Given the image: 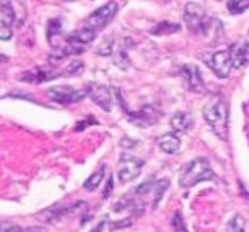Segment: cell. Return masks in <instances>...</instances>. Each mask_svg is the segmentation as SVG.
<instances>
[{
	"label": "cell",
	"instance_id": "18",
	"mask_svg": "<svg viewBox=\"0 0 249 232\" xmlns=\"http://www.w3.org/2000/svg\"><path fill=\"white\" fill-rule=\"evenodd\" d=\"M227 232H246V220L242 215L235 214L234 217L229 220L227 224Z\"/></svg>",
	"mask_w": 249,
	"mask_h": 232
},
{
	"label": "cell",
	"instance_id": "6",
	"mask_svg": "<svg viewBox=\"0 0 249 232\" xmlns=\"http://www.w3.org/2000/svg\"><path fill=\"white\" fill-rule=\"evenodd\" d=\"M116 11H118L116 2H109V4L96 9V11H94L92 14L87 18V28L94 29V31H99V29H103L104 26L111 22V19L114 18Z\"/></svg>",
	"mask_w": 249,
	"mask_h": 232
},
{
	"label": "cell",
	"instance_id": "14",
	"mask_svg": "<svg viewBox=\"0 0 249 232\" xmlns=\"http://www.w3.org/2000/svg\"><path fill=\"white\" fill-rule=\"evenodd\" d=\"M157 145L160 147V150L166 154H176L181 147V140L176 133H166L157 140Z\"/></svg>",
	"mask_w": 249,
	"mask_h": 232
},
{
	"label": "cell",
	"instance_id": "19",
	"mask_svg": "<svg viewBox=\"0 0 249 232\" xmlns=\"http://www.w3.org/2000/svg\"><path fill=\"white\" fill-rule=\"evenodd\" d=\"M249 0H229L227 2V11L231 14H242L244 11H248Z\"/></svg>",
	"mask_w": 249,
	"mask_h": 232
},
{
	"label": "cell",
	"instance_id": "21",
	"mask_svg": "<svg viewBox=\"0 0 249 232\" xmlns=\"http://www.w3.org/2000/svg\"><path fill=\"white\" fill-rule=\"evenodd\" d=\"M167 188H169V179L156 181V186H154V193H156V196H154V207L159 205L160 198L164 196V193H166Z\"/></svg>",
	"mask_w": 249,
	"mask_h": 232
},
{
	"label": "cell",
	"instance_id": "10",
	"mask_svg": "<svg viewBox=\"0 0 249 232\" xmlns=\"http://www.w3.org/2000/svg\"><path fill=\"white\" fill-rule=\"evenodd\" d=\"M128 118H130V122L135 123V125H139V126H149V125H154V123L159 122L160 113L154 106H143L140 111L128 113Z\"/></svg>",
	"mask_w": 249,
	"mask_h": 232
},
{
	"label": "cell",
	"instance_id": "23",
	"mask_svg": "<svg viewBox=\"0 0 249 232\" xmlns=\"http://www.w3.org/2000/svg\"><path fill=\"white\" fill-rule=\"evenodd\" d=\"M171 225H173L174 232H190V231H188V227H186V222H184L183 215H181V212H176V214L173 215Z\"/></svg>",
	"mask_w": 249,
	"mask_h": 232
},
{
	"label": "cell",
	"instance_id": "29",
	"mask_svg": "<svg viewBox=\"0 0 249 232\" xmlns=\"http://www.w3.org/2000/svg\"><path fill=\"white\" fill-rule=\"evenodd\" d=\"M103 227H104V220H103V222H99V224H97L96 227H94L90 232H103Z\"/></svg>",
	"mask_w": 249,
	"mask_h": 232
},
{
	"label": "cell",
	"instance_id": "1",
	"mask_svg": "<svg viewBox=\"0 0 249 232\" xmlns=\"http://www.w3.org/2000/svg\"><path fill=\"white\" fill-rule=\"evenodd\" d=\"M203 116L213 133L222 140H227V123H229V111L227 103L222 96H213L207 101L203 106Z\"/></svg>",
	"mask_w": 249,
	"mask_h": 232
},
{
	"label": "cell",
	"instance_id": "16",
	"mask_svg": "<svg viewBox=\"0 0 249 232\" xmlns=\"http://www.w3.org/2000/svg\"><path fill=\"white\" fill-rule=\"evenodd\" d=\"M181 26L178 24V22H171V21H162L159 22V24H156L152 28V35L156 36H167V35H174V33L179 31Z\"/></svg>",
	"mask_w": 249,
	"mask_h": 232
},
{
	"label": "cell",
	"instance_id": "15",
	"mask_svg": "<svg viewBox=\"0 0 249 232\" xmlns=\"http://www.w3.org/2000/svg\"><path fill=\"white\" fill-rule=\"evenodd\" d=\"M191 125H193V118H191L190 113H176L171 118V128L174 130V132H186V130L191 128Z\"/></svg>",
	"mask_w": 249,
	"mask_h": 232
},
{
	"label": "cell",
	"instance_id": "12",
	"mask_svg": "<svg viewBox=\"0 0 249 232\" xmlns=\"http://www.w3.org/2000/svg\"><path fill=\"white\" fill-rule=\"evenodd\" d=\"M232 60V69H241L248 63L249 60V43L248 41H237L229 48Z\"/></svg>",
	"mask_w": 249,
	"mask_h": 232
},
{
	"label": "cell",
	"instance_id": "27",
	"mask_svg": "<svg viewBox=\"0 0 249 232\" xmlns=\"http://www.w3.org/2000/svg\"><path fill=\"white\" fill-rule=\"evenodd\" d=\"M154 186H156V181H145L143 184H140L139 188L135 190V193L137 195H143V193H149V191H152L154 190Z\"/></svg>",
	"mask_w": 249,
	"mask_h": 232
},
{
	"label": "cell",
	"instance_id": "26",
	"mask_svg": "<svg viewBox=\"0 0 249 232\" xmlns=\"http://www.w3.org/2000/svg\"><path fill=\"white\" fill-rule=\"evenodd\" d=\"M12 38V29L9 28V24H5L4 21H0V39H4V41H7V39Z\"/></svg>",
	"mask_w": 249,
	"mask_h": 232
},
{
	"label": "cell",
	"instance_id": "25",
	"mask_svg": "<svg viewBox=\"0 0 249 232\" xmlns=\"http://www.w3.org/2000/svg\"><path fill=\"white\" fill-rule=\"evenodd\" d=\"M0 232H26L22 227L12 222H0Z\"/></svg>",
	"mask_w": 249,
	"mask_h": 232
},
{
	"label": "cell",
	"instance_id": "8",
	"mask_svg": "<svg viewBox=\"0 0 249 232\" xmlns=\"http://www.w3.org/2000/svg\"><path fill=\"white\" fill-rule=\"evenodd\" d=\"M89 89V96L101 109L104 111H111L113 107V96H111V89L103 84H89L87 86Z\"/></svg>",
	"mask_w": 249,
	"mask_h": 232
},
{
	"label": "cell",
	"instance_id": "17",
	"mask_svg": "<svg viewBox=\"0 0 249 232\" xmlns=\"http://www.w3.org/2000/svg\"><path fill=\"white\" fill-rule=\"evenodd\" d=\"M104 174H106V167L101 166L99 169L94 171V173L86 179V183H84V190H86V191H94V190H96V188L101 184V181L104 179Z\"/></svg>",
	"mask_w": 249,
	"mask_h": 232
},
{
	"label": "cell",
	"instance_id": "2",
	"mask_svg": "<svg viewBox=\"0 0 249 232\" xmlns=\"http://www.w3.org/2000/svg\"><path fill=\"white\" fill-rule=\"evenodd\" d=\"M215 179V173L212 171L210 162L205 157H196L183 167L179 176V184L183 188H191L201 181Z\"/></svg>",
	"mask_w": 249,
	"mask_h": 232
},
{
	"label": "cell",
	"instance_id": "5",
	"mask_svg": "<svg viewBox=\"0 0 249 232\" xmlns=\"http://www.w3.org/2000/svg\"><path fill=\"white\" fill-rule=\"evenodd\" d=\"M142 166H143L142 159L124 154L120 161V167H118V179H120L121 183H130V181H133L135 178L140 176Z\"/></svg>",
	"mask_w": 249,
	"mask_h": 232
},
{
	"label": "cell",
	"instance_id": "7",
	"mask_svg": "<svg viewBox=\"0 0 249 232\" xmlns=\"http://www.w3.org/2000/svg\"><path fill=\"white\" fill-rule=\"evenodd\" d=\"M207 65L213 70V73L218 79H227L232 69V60L229 50H222V52H215L207 58Z\"/></svg>",
	"mask_w": 249,
	"mask_h": 232
},
{
	"label": "cell",
	"instance_id": "3",
	"mask_svg": "<svg viewBox=\"0 0 249 232\" xmlns=\"http://www.w3.org/2000/svg\"><path fill=\"white\" fill-rule=\"evenodd\" d=\"M184 22H186L188 29L195 35H205L212 22V18L205 14L203 7L195 2H190L184 9Z\"/></svg>",
	"mask_w": 249,
	"mask_h": 232
},
{
	"label": "cell",
	"instance_id": "24",
	"mask_svg": "<svg viewBox=\"0 0 249 232\" xmlns=\"http://www.w3.org/2000/svg\"><path fill=\"white\" fill-rule=\"evenodd\" d=\"M113 48H114V43H113V38L109 39H104L103 45L97 48V55H103V56H107L113 53Z\"/></svg>",
	"mask_w": 249,
	"mask_h": 232
},
{
	"label": "cell",
	"instance_id": "4",
	"mask_svg": "<svg viewBox=\"0 0 249 232\" xmlns=\"http://www.w3.org/2000/svg\"><path fill=\"white\" fill-rule=\"evenodd\" d=\"M46 96H48L52 101H55V103L73 104V103L82 101L86 96H89V89H87V86L84 87L82 90H77V89L65 87V86H55V87H50V89L46 90Z\"/></svg>",
	"mask_w": 249,
	"mask_h": 232
},
{
	"label": "cell",
	"instance_id": "13",
	"mask_svg": "<svg viewBox=\"0 0 249 232\" xmlns=\"http://www.w3.org/2000/svg\"><path fill=\"white\" fill-rule=\"evenodd\" d=\"M82 205H86V203H84V201H77L75 205H70V207H53V208H50V210L43 212L41 218L45 222H56V220H60V218L65 217V215L73 214V212H75L79 207H82Z\"/></svg>",
	"mask_w": 249,
	"mask_h": 232
},
{
	"label": "cell",
	"instance_id": "9",
	"mask_svg": "<svg viewBox=\"0 0 249 232\" xmlns=\"http://www.w3.org/2000/svg\"><path fill=\"white\" fill-rule=\"evenodd\" d=\"M181 77L186 82L188 89L193 90V92H203L205 90V82L201 72L196 65H183L181 67Z\"/></svg>",
	"mask_w": 249,
	"mask_h": 232
},
{
	"label": "cell",
	"instance_id": "20",
	"mask_svg": "<svg viewBox=\"0 0 249 232\" xmlns=\"http://www.w3.org/2000/svg\"><path fill=\"white\" fill-rule=\"evenodd\" d=\"M0 12H2V16H4V22H5V24H14V22L18 21V16H16L14 5H12V4H2V7H0Z\"/></svg>",
	"mask_w": 249,
	"mask_h": 232
},
{
	"label": "cell",
	"instance_id": "28",
	"mask_svg": "<svg viewBox=\"0 0 249 232\" xmlns=\"http://www.w3.org/2000/svg\"><path fill=\"white\" fill-rule=\"evenodd\" d=\"M111 191H113V179H107V184H106V188H104V193H103V198H107L111 195Z\"/></svg>",
	"mask_w": 249,
	"mask_h": 232
},
{
	"label": "cell",
	"instance_id": "22",
	"mask_svg": "<svg viewBox=\"0 0 249 232\" xmlns=\"http://www.w3.org/2000/svg\"><path fill=\"white\" fill-rule=\"evenodd\" d=\"M62 33V19H52L48 24V39L53 45V39Z\"/></svg>",
	"mask_w": 249,
	"mask_h": 232
},
{
	"label": "cell",
	"instance_id": "11",
	"mask_svg": "<svg viewBox=\"0 0 249 232\" xmlns=\"http://www.w3.org/2000/svg\"><path fill=\"white\" fill-rule=\"evenodd\" d=\"M63 75L62 72H56V70H50V69H33L29 72L22 73L19 79L22 82H29V84H43L48 82V80H53L56 77Z\"/></svg>",
	"mask_w": 249,
	"mask_h": 232
}]
</instances>
